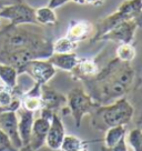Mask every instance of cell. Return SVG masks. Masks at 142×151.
Wrapping results in <instances>:
<instances>
[{"instance_id": "cell-1", "label": "cell", "mask_w": 142, "mask_h": 151, "mask_svg": "<svg viewBox=\"0 0 142 151\" xmlns=\"http://www.w3.org/2000/svg\"><path fill=\"white\" fill-rule=\"evenodd\" d=\"M33 24H8L0 31V62L19 70L26 62L48 59L51 56L52 41Z\"/></svg>"}, {"instance_id": "cell-9", "label": "cell", "mask_w": 142, "mask_h": 151, "mask_svg": "<svg viewBox=\"0 0 142 151\" xmlns=\"http://www.w3.org/2000/svg\"><path fill=\"white\" fill-rule=\"evenodd\" d=\"M0 129L9 138L14 147L19 150L22 147V141L20 139L18 131V117L14 111H2L0 112Z\"/></svg>"}, {"instance_id": "cell-17", "label": "cell", "mask_w": 142, "mask_h": 151, "mask_svg": "<svg viewBox=\"0 0 142 151\" xmlns=\"http://www.w3.org/2000/svg\"><path fill=\"white\" fill-rule=\"evenodd\" d=\"M16 113L18 117V131L20 139L22 141V146H27L30 141V134L34 120V112L20 108Z\"/></svg>"}, {"instance_id": "cell-24", "label": "cell", "mask_w": 142, "mask_h": 151, "mask_svg": "<svg viewBox=\"0 0 142 151\" xmlns=\"http://www.w3.org/2000/svg\"><path fill=\"white\" fill-rule=\"evenodd\" d=\"M136 48L132 43H119L115 50V58L122 62H131L136 58Z\"/></svg>"}, {"instance_id": "cell-34", "label": "cell", "mask_w": 142, "mask_h": 151, "mask_svg": "<svg viewBox=\"0 0 142 151\" xmlns=\"http://www.w3.org/2000/svg\"><path fill=\"white\" fill-rule=\"evenodd\" d=\"M16 1H17V2H19V1H22V0H16Z\"/></svg>"}, {"instance_id": "cell-25", "label": "cell", "mask_w": 142, "mask_h": 151, "mask_svg": "<svg viewBox=\"0 0 142 151\" xmlns=\"http://www.w3.org/2000/svg\"><path fill=\"white\" fill-rule=\"evenodd\" d=\"M127 140L133 151H142V129L134 128L130 130L127 136Z\"/></svg>"}, {"instance_id": "cell-12", "label": "cell", "mask_w": 142, "mask_h": 151, "mask_svg": "<svg viewBox=\"0 0 142 151\" xmlns=\"http://www.w3.org/2000/svg\"><path fill=\"white\" fill-rule=\"evenodd\" d=\"M24 91L19 86L16 89H10L0 82V112L14 111L17 112L21 108V93Z\"/></svg>"}, {"instance_id": "cell-13", "label": "cell", "mask_w": 142, "mask_h": 151, "mask_svg": "<svg viewBox=\"0 0 142 151\" xmlns=\"http://www.w3.org/2000/svg\"><path fill=\"white\" fill-rule=\"evenodd\" d=\"M65 136H66V129L61 118L58 113H53L46 138V145L51 150H60V146Z\"/></svg>"}, {"instance_id": "cell-4", "label": "cell", "mask_w": 142, "mask_h": 151, "mask_svg": "<svg viewBox=\"0 0 142 151\" xmlns=\"http://www.w3.org/2000/svg\"><path fill=\"white\" fill-rule=\"evenodd\" d=\"M142 12V0H124L121 5L118 7V9L113 11L109 16L100 19L95 24V36L91 38V41L95 42V40L102 36L108 30L121 24L123 21H127L130 19L136 18L137 16Z\"/></svg>"}, {"instance_id": "cell-22", "label": "cell", "mask_w": 142, "mask_h": 151, "mask_svg": "<svg viewBox=\"0 0 142 151\" xmlns=\"http://www.w3.org/2000/svg\"><path fill=\"white\" fill-rule=\"evenodd\" d=\"M79 46L78 42L70 40L69 38L62 37L57 39L55 42H52V51L55 53H69L75 52Z\"/></svg>"}, {"instance_id": "cell-27", "label": "cell", "mask_w": 142, "mask_h": 151, "mask_svg": "<svg viewBox=\"0 0 142 151\" xmlns=\"http://www.w3.org/2000/svg\"><path fill=\"white\" fill-rule=\"evenodd\" d=\"M101 151H128V147H127V142H126V138L121 139L120 141L112 147H102Z\"/></svg>"}, {"instance_id": "cell-26", "label": "cell", "mask_w": 142, "mask_h": 151, "mask_svg": "<svg viewBox=\"0 0 142 151\" xmlns=\"http://www.w3.org/2000/svg\"><path fill=\"white\" fill-rule=\"evenodd\" d=\"M0 151H18L1 129H0Z\"/></svg>"}, {"instance_id": "cell-5", "label": "cell", "mask_w": 142, "mask_h": 151, "mask_svg": "<svg viewBox=\"0 0 142 151\" xmlns=\"http://www.w3.org/2000/svg\"><path fill=\"white\" fill-rule=\"evenodd\" d=\"M66 97L67 108L69 110V113L75 119L77 127H80L81 121L85 116L91 114L93 110L100 106L83 88L80 87L70 90Z\"/></svg>"}, {"instance_id": "cell-7", "label": "cell", "mask_w": 142, "mask_h": 151, "mask_svg": "<svg viewBox=\"0 0 142 151\" xmlns=\"http://www.w3.org/2000/svg\"><path fill=\"white\" fill-rule=\"evenodd\" d=\"M34 8L24 1L12 2L0 8V17L9 21L10 26L37 24Z\"/></svg>"}, {"instance_id": "cell-28", "label": "cell", "mask_w": 142, "mask_h": 151, "mask_svg": "<svg viewBox=\"0 0 142 151\" xmlns=\"http://www.w3.org/2000/svg\"><path fill=\"white\" fill-rule=\"evenodd\" d=\"M78 5L83 6H92V7H100L105 2V0H72Z\"/></svg>"}, {"instance_id": "cell-14", "label": "cell", "mask_w": 142, "mask_h": 151, "mask_svg": "<svg viewBox=\"0 0 142 151\" xmlns=\"http://www.w3.org/2000/svg\"><path fill=\"white\" fill-rule=\"evenodd\" d=\"M50 121H51L50 119H47L41 116L33 120L30 141H29V146L32 148V150L38 151L46 143V138H47L48 130L50 127Z\"/></svg>"}, {"instance_id": "cell-31", "label": "cell", "mask_w": 142, "mask_h": 151, "mask_svg": "<svg viewBox=\"0 0 142 151\" xmlns=\"http://www.w3.org/2000/svg\"><path fill=\"white\" fill-rule=\"evenodd\" d=\"M10 4H11V0H0V8H2L4 6L10 5Z\"/></svg>"}, {"instance_id": "cell-10", "label": "cell", "mask_w": 142, "mask_h": 151, "mask_svg": "<svg viewBox=\"0 0 142 151\" xmlns=\"http://www.w3.org/2000/svg\"><path fill=\"white\" fill-rule=\"evenodd\" d=\"M41 101L42 108L58 113L67 106V97L61 92L47 85L41 86ZM41 108V109H42Z\"/></svg>"}, {"instance_id": "cell-19", "label": "cell", "mask_w": 142, "mask_h": 151, "mask_svg": "<svg viewBox=\"0 0 142 151\" xmlns=\"http://www.w3.org/2000/svg\"><path fill=\"white\" fill-rule=\"evenodd\" d=\"M18 70L11 65L0 62V82L10 89L18 87Z\"/></svg>"}, {"instance_id": "cell-29", "label": "cell", "mask_w": 142, "mask_h": 151, "mask_svg": "<svg viewBox=\"0 0 142 151\" xmlns=\"http://www.w3.org/2000/svg\"><path fill=\"white\" fill-rule=\"evenodd\" d=\"M69 1H72V0H49V2H48V7H50L52 9H57L59 7H61V6L66 5L68 4Z\"/></svg>"}, {"instance_id": "cell-6", "label": "cell", "mask_w": 142, "mask_h": 151, "mask_svg": "<svg viewBox=\"0 0 142 151\" xmlns=\"http://www.w3.org/2000/svg\"><path fill=\"white\" fill-rule=\"evenodd\" d=\"M138 28H142V12L136 18L123 21L100 36L95 42L100 41H112L119 43H132L134 40L136 31Z\"/></svg>"}, {"instance_id": "cell-21", "label": "cell", "mask_w": 142, "mask_h": 151, "mask_svg": "<svg viewBox=\"0 0 142 151\" xmlns=\"http://www.w3.org/2000/svg\"><path fill=\"white\" fill-rule=\"evenodd\" d=\"M127 136V130L126 126H114L107 129L105 134H104L103 141L105 147H112L117 145L121 139L126 138Z\"/></svg>"}, {"instance_id": "cell-18", "label": "cell", "mask_w": 142, "mask_h": 151, "mask_svg": "<svg viewBox=\"0 0 142 151\" xmlns=\"http://www.w3.org/2000/svg\"><path fill=\"white\" fill-rule=\"evenodd\" d=\"M79 57L76 52H69V53H52L48 58V61L51 63L56 69H60L63 71L70 72L79 61Z\"/></svg>"}, {"instance_id": "cell-33", "label": "cell", "mask_w": 142, "mask_h": 151, "mask_svg": "<svg viewBox=\"0 0 142 151\" xmlns=\"http://www.w3.org/2000/svg\"><path fill=\"white\" fill-rule=\"evenodd\" d=\"M1 20H2V19H1V17H0V26H1Z\"/></svg>"}, {"instance_id": "cell-20", "label": "cell", "mask_w": 142, "mask_h": 151, "mask_svg": "<svg viewBox=\"0 0 142 151\" xmlns=\"http://www.w3.org/2000/svg\"><path fill=\"white\" fill-rule=\"evenodd\" d=\"M34 16H36L37 24L55 26V24H58V17L55 12V9H52L48 6L37 8L34 10Z\"/></svg>"}, {"instance_id": "cell-16", "label": "cell", "mask_w": 142, "mask_h": 151, "mask_svg": "<svg viewBox=\"0 0 142 151\" xmlns=\"http://www.w3.org/2000/svg\"><path fill=\"white\" fill-rule=\"evenodd\" d=\"M21 108L31 112L40 111L42 108L41 101V85L34 82L33 86L28 90L21 93Z\"/></svg>"}, {"instance_id": "cell-30", "label": "cell", "mask_w": 142, "mask_h": 151, "mask_svg": "<svg viewBox=\"0 0 142 151\" xmlns=\"http://www.w3.org/2000/svg\"><path fill=\"white\" fill-rule=\"evenodd\" d=\"M18 151H34V150H32V148L29 146V145H27V146H22Z\"/></svg>"}, {"instance_id": "cell-2", "label": "cell", "mask_w": 142, "mask_h": 151, "mask_svg": "<svg viewBox=\"0 0 142 151\" xmlns=\"http://www.w3.org/2000/svg\"><path fill=\"white\" fill-rule=\"evenodd\" d=\"M134 76L130 62H122L115 58L85 83L89 90L88 93L95 102L105 106L126 96L132 86Z\"/></svg>"}, {"instance_id": "cell-15", "label": "cell", "mask_w": 142, "mask_h": 151, "mask_svg": "<svg viewBox=\"0 0 142 151\" xmlns=\"http://www.w3.org/2000/svg\"><path fill=\"white\" fill-rule=\"evenodd\" d=\"M99 66L95 59L80 58L76 67L70 71V75L75 80L85 82V81L93 78L99 72Z\"/></svg>"}, {"instance_id": "cell-3", "label": "cell", "mask_w": 142, "mask_h": 151, "mask_svg": "<svg viewBox=\"0 0 142 151\" xmlns=\"http://www.w3.org/2000/svg\"><path fill=\"white\" fill-rule=\"evenodd\" d=\"M93 123L98 127L110 128L114 126H127L133 118L134 108L129 100L123 97L105 106H99L91 113Z\"/></svg>"}, {"instance_id": "cell-11", "label": "cell", "mask_w": 142, "mask_h": 151, "mask_svg": "<svg viewBox=\"0 0 142 151\" xmlns=\"http://www.w3.org/2000/svg\"><path fill=\"white\" fill-rule=\"evenodd\" d=\"M95 24L88 20H72L69 24L66 37L75 42H81L95 36Z\"/></svg>"}, {"instance_id": "cell-32", "label": "cell", "mask_w": 142, "mask_h": 151, "mask_svg": "<svg viewBox=\"0 0 142 151\" xmlns=\"http://www.w3.org/2000/svg\"><path fill=\"white\" fill-rule=\"evenodd\" d=\"M79 151H88V148H83V149H81V150Z\"/></svg>"}, {"instance_id": "cell-23", "label": "cell", "mask_w": 142, "mask_h": 151, "mask_svg": "<svg viewBox=\"0 0 142 151\" xmlns=\"http://www.w3.org/2000/svg\"><path fill=\"white\" fill-rule=\"evenodd\" d=\"M83 148H88L87 147V142H85L82 139L78 138L77 136H72V134H66L62 143L60 146V150L61 151H79Z\"/></svg>"}, {"instance_id": "cell-8", "label": "cell", "mask_w": 142, "mask_h": 151, "mask_svg": "<svg viewBox=\"0 0 142 151\" xmlns=\"http://www.w3.org/2000/svg\"><path fill=\"white\" fill-rule=\"evenodd\" d=\"M19 75H28L34 82L39 85H47L57 73V69L52 66L48 59H34L26 62L18 70Z\"/></svg>"}]
</instances>
